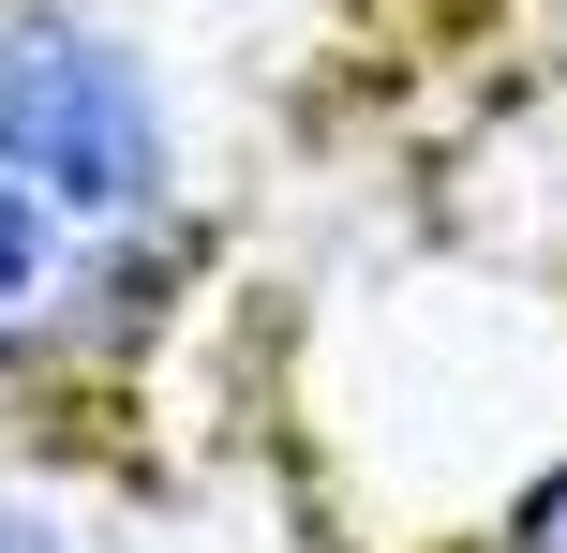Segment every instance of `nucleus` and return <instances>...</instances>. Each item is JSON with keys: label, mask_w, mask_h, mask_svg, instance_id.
<instances>
[{"label": "nucleus", "mask_w": 567, "mask_h": 553, "mask_svg": "<svg viewBox=\"0 0 567 553\" xmlns=\"http://www.w3.org/2000/svg\"><path fill=\"white\" fill-rule=\"evenodd\" d=\"M0 553H60V539H45V524H30V509H0Z\"/></svg>", "instance_id": "3"}, {"label": "nucleus", "mask_w": 567, "mask_h": 553, "mask_svg": "<svg viewBox=\"0 0 567 553\" xmlns=\"http://www.w3.org/2000/svg\"><path fill=\"white\" fill-rule=\"evenodd\" d=\"M508 553H567V464L523 494V524H508Z\"/></svg>", "instance_id": "2"}, {"label": "nucleus", "mask_w": 567, "mask_h": 553, "mask_svg": "<svg viewBox=\"0 0 567 553\" xmlns=\"http://www.w3.org/2000/svg\"><path fill=\"white\" fill-rule=\"evenodd\" d=\"M179 269V120L75 0H0V375L105 359Z\"/></svg>", "instance_id": "1"}]
</instances>
